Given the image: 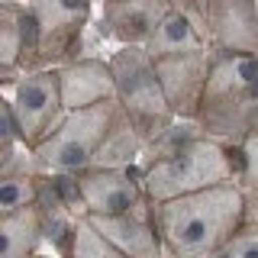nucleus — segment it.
Listing matches in <instances>:
<instances>
[{
    "mask_svg": "<svg viewBox=\"0 0 258 258\" xmlns=\"http://www.w3.org/2000/svg\"><path fill=\"white\" fill-rule=\"evenodd\" d=\"M168 258H207L245 226V190L239 181L152 204Z\"/></svg>",
    "mask_w": 258,
    "mask_h": 258,
    "instance_id": "nucleus-1",
    "label": "nucleus"
},
{
    "mask_svg": "<svg viewBox=\"0 0 258 258\" xmlns=\"http://www.w3.org/2000/svg\"><path fill=\"white\" fill-rule=\"evenodd\" d=\"M197 123L207 136L239 149L258 129V55L213 52Z\"/></svg>",
    "mask_w": 258,
    "mask_h": 258,
    "instance_id": "nucleus-2",
    "label": "nucleus"
},
{
    "mask_svg": "<svg viewBox=\"0 0 258 258\" xmlns=\"http://www.w3.org/2000/svg\"><path fill=\"white\" fill-rule=\"evenodd\" d=\"M142 181H145L149 200L161 204V200L204 190V187H213V184L239 181V155L226 142L204 133L197 139L184 142L181 149L168 152V155L145 161Z\"/></svg>",
    "mask_w": 258,
    "mask_h": 258,
    "instance_id": "nucleus-3",
    "label": "nucleus"
},
{
    "mask_svg": "<svg viewBox=\"0 0 258 258\" xmlns=\"http://www.w3.org/2000/svg\"><path fill=\"white\" fill-rule=\"evenodd\" d=\"M113 78H116V103L119 110L133 119V126L152 142L174 123V110L165 97L155 58L145 45H116L107 55Z\"/></svg>",
    "mask_w": 258,
    "mask_h": 258,
    "instance_id": "nucleus-4",
    "label": "nucleus"
},
{
    "mask_svg": "<svg viewBox=\"0 0 258 258\" xmlns=\"http://www.w3.org/2000/svg\"><path fill=\"white\" fill-rule=\"evenodd\" d=\"M119 116L116 97L100 100L94 107H78L68 110L61 126L52 136H45L36 145L39 158H42L48 174H81L94 165L97 152H100L103 139H107L113 119Z\"/></svg>",
    "mask_w": 258,
    "mask_h": 258,
    "instance_id": "nucleus-5",
    "label": "nucleus"
},
{
    "mask_svg": "<svg viewBox=\"0 0 258 258\" xmlns=\"http://www.w3.org/2000/svg\"><path fill=\"white\" fill-rule=\"evenodd\" d=\"M4 87V100L13 110L16 126H20L23 142L39 145L45 136H52L61 126L64 107L61 100V81H58V64H45V68L26 71Z\"/></svg>",
    "mask_w": 258,
    "mask_h": 258,
    "instance_id": "nucleus-6",
    "label": "nucleus"
},
{
    "mask_svg": "<svg viewBox=\"0 0 258 258\" xmlns=\"http://www.w3.org/2000/svg\"><path fill=\"white\" fill-rule=\"evenodd\" d=\"M39 36L42 64H64L78 58L81 36L94 16V0H26Z\"/></svg>",
    "mask_w": 258,
    "mask_h": 258,
    "instance_id": "nucleus-7",
    "label": "nucleus"
},
{
    "mask_svg": "<svg viewBox=\"0 0 258 258\" xmlns=\"http://www.w3.org/2000/svg\"><path fill=\"white\" fill-rule=\"evenodd\" d=\"M75 177L78 204L84 216L129 213L149 204L142 168H87Z\"/></svg>",
    "mask_w": 258,
    "mask_h": 258,
    "instance_id": "nucleus-8",
    "label": "nucleus"
},
{
    "mask_svg": "<svg viewBox=\"0 0 258 258\" xmlns=\"http://www.w3.org/2000/svg\"><path fill=\"white\" fill-rule=\"evenodd\" d=\"M161 87L171 103L174 116L197 119L200 100H204L210 68H213V48H190V52H174L155 58Z\"/></svg>",
    "mask_w": 258,
    "mask_h": 258,
    "instance_id": "nucleus-9",
    "label": "nucleus"
},
{
    "mask_svg": "<svg viewBox=\"0 0 258 258\" xmlns=\"http://www.w3.org/2000/svg\"><path fill=\"white\" fill-rule=\"evenodd\" d=\"M97 29L113 45H149L177 0H100Z\"/></svg>",
    "mask_w": 258,
    "mask_h": 258,
    "instance_id": "nucleus-10",
    "label": "nucleus"
},
{
    "mask_svg": "<svg viewBox=\"0 0 258 258\" xmlns=\"http://www.w3.org/2000/svg\"><path fill=\"white\" fill-rule=\"evenodd\" d=\"M204 29L213 52L258 55V0H207Z\"/></svg>",
    "mask_w": 258,
    "mask_h": 258,
    "instance_id": "nucleus-11",
    "label": "nucleus"
},
{
    "mask_svg": "<svg viewBox=\"0 0 258 258\" xmlns=\"http://www.w3.org/2000/svg\"><path fill=\"white\" fill-rule=\"evenodd\" d=\"M97 229L107 236L116 248H123L129 258H168L165 239L158 232V223L152 216V200L129 213H110V216H87Z\"/></svg>",
    "mask_w": 258,
    "mask_h": 258,
    "instance_id": "nucleus-12",
    "label": "nucleus"
},
{
    "mask_svg": "<svg viewBox=\"0 0 258 258\" xmlns=\"http://www.w3.org/2000/svg\"><path fill=\"white\" fill-rule=\"evenodd\" d=\"M61 81V100L68 110L94 107L100 100L116 97V78H113L110 58L100 55H78V58L58 64Z\"/></svg>",
    "mask_w": 258,
    "mask_h": 258,
    "instance_id": "nucleus-13",
    "label": "nucleus"
},
{
    "mask_svg": "<svg viewBox=\"0 0 258 258\" xmlns=\"http://www.w3.org/2000/svg\"><path fill=\"white\" fill-rule=\"evenodd\" d=\"M45 248V226L39 204L0 213V258H36Z\"/></svg>",
    "mask_w": 258,
    "mask_h": 258,
    "instance_id": "nucleus-14",
    "label": "nucleus"
},
{
    "mask_svg": "<svg viewBox=\"0 0 258 258\" xmlns=\"http://www.w3.org/2000/svg\"><path fill=\"white\" fill-rule=\"evenodd\" d=\"M145 48H149L152 58H161V55L190 52V48H210V45H207L204 23H200L190 10H184L181 4H174V10L158 23L155 36L149 39Z\"/></svg>",
    "mask_w": 258,
    "mask_h": 258,
    "instance_id": "nucleus-15",
    "label": "nucleus"
},
{
    "mask_svg": "<svg viewBox=\"0 0 258 258\" xmlns=\"http://www.w3.org/2000/svg\"><path fill=\"white\" fill-rule=\"evenodd\" d=\"M145 136L133 126V119L119 110V116L113 119L107 139H103L100 152H97L91 168H142V155H145Z\"/></svg>",
    "mask_w": 258,
    "mask_h": 258,
    "instance_id": "nucleus-16",
    "label": "nucleus"
},
{
    "mask_svg": "<svg viewBox=\"0 0 258 258\" xmlns=\"http://www.w3.org/2000/svg\"><path fill=\"white\" fill-rule=\"evenodd\" d=\"M64 258H129V255L123 252V248L113 245V242L103 236L87 216H78Z\"/></svg>",
    "mask_w": 258,
    "mask_h": 258,
    "instance_id": "nucleus-17",
    "label": "nucleus"
},
{
    "mask_svg": "<svg viewBox=\"0 0 258 258\" xmlns=\"http://www.w3.org/2000/svg\"><path fill=\"white\" fill-rule=\"evenodd\" d=\"M45 177L48 174H4L0 177V213H13V210L39 204Z\"/></svg>",
    "mask_w": 258,
    "mask_h": 258,
    "instance_id": "nucleus-18",
    "label": "nucleus"
},
{
    "mask_svg": "<svg viewBox=\"0 0 258 258\" xmlns=\"http://www.w3.org/2000/svg\"><path fill=\"white\" fill-rule=\"evenodd\" d=\"M207 258H258V223H245L226 245Z\"/></svg>",
    "mask_w": 258,
    "mask_h": 258,
    "instance_id": "nucleus-19",
    "label": "nucleus"
},
{
    "mask_svg": "<svg viewBox=\"0 0 258 258\" xmlns=\"http://www.w3.org/2000/svg\"><path fill=\"white\" fill-rule=\"evenodd\" d=\"M239 155V184L245 190H258V129L236 149Z\"/></svg>",
    "mask_w": 258,
    "mask_h": 258,
    "instance_id": "nucleus-20",
    "label": "nucleus"
},
{
    "mask_svg": "<svg viewBox=\"0 0 258 258\" xmlns=\"http://www.w3.org/2000/svg\"><path fill=\"white\" fill-rule=\"evenodd\" d=\"M36 258H64V255H58V252H48V248H42V252H39Z\"/></svg>",
    "mask_w": 258,
    "mask_h": 258,
    "instance_id": "nucleus-21",
    "label": "nucleus"
}]
</instances>
